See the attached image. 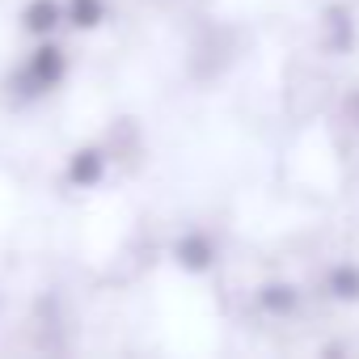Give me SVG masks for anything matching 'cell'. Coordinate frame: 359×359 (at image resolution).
Returning a JSON list of instances; mask_svg holds the SVG:
<instances>
[{
  "label": "cell",
  "mask_w": 359,
  "mask_h": 359,
  "mask_svg": "<svg viewBox=\"0 0 359 359\" xmlns=\"http://www.w3.org/2000/svg\"><path fill=\"white\" fill-rule=\"evenodd\" d=\"M72 72V60H68V47L60 39H34L26 64L18 72H9V93L22 97V102H34V97H47L55 93Z\"/></svg>",
  "instance_id": "cell-1"
},
{
  "label": "cell",
  "mask_w": 359,
  "mask_h": 359,
  "mask_svg": "<svg viewBox=\"0 0 359 359\" xmlns=\"http://www.w3.org/2000/svg\"><path fill=\"white\" fill-rule=\"evenodd\" d=\"M106 169H110V156L102 144H76L64 161V182L72 191H93L106 182Z\"/></svg>",
  "instance_id": "cell-2"
},
{
  "label": "cell",
  "mask_w": 359,
  "mask_h": 359,
  "mask_svg": "<svg viewBox=\"0 0 359 359\" xmlns=\"http://www.w3.org/2000/svg\"><path fill=\"white\" fill-rule=\"evenodd\" d=\"M18 26L26 39H55L64 30V0H26L18 9Z\"/></svg>",
  "instance_id": "cell-3"
},
{
  "label": "cell",
  "mask_w": 359,
  "mask_h": 359,
  "mask_svg": "<svg viewBox=\"0 0 359 359\" xmlns=\"http://www.w3.org/2000/svg\"><path fill=\"white\" fill-rule=\"evenodd\" d=\"M173 262L182 266L187 275H203V271L216 266V241L208 233L191 229V233H182V237L173 241Z\"/></svg>",
  "instance_id": "cell-4"
},
{
  "label": "cell",
  "mask_w": 359,
  "mask_h": 359,
  "mask_svg": "<svg viewBox=\"0 0 359 359\" xmlns=\"http://www.w3.org/2000/svg\"><path fill=\"white\" fill-rule=\"evenodd\" d=\"M106 18H110V5H106V0H64V26L76 30V34L102 30Z\"/></svg>",
  "instance_id": "cell-5"
},
{
  "label": "cell",
  "mask_w": 359,
  "mask_h": 359,
  "mask_svg": "<svg viewBox=\"0 0 359 359\" xmlns=\"http://www.w3.org/2000/svg\"><path fill=\"white\" fill-rule=\"evenodd\" d=\"M296 287L292 283H266L262 292H258V304H262V313H271V317H287L292 309H296Z\"/></svg>",
  "instance_id": "cell-6"
},
{
  "label": "cell",
  "mask_w": 359,
  "mask_h": 359,
  "mask_svg": "<svg viewBox=\"0 0 359 359\" xmlns=\"http://www.w3.org/2000/svg\"><path fill=\"white\" fill-rule=\"evenodd\" d=\"M325 287H330V296H338V300H359V266H351V262L334 266L330 279H325Z\"/></svg>",
  "instance_id": "cell-7"
},
{
  "label": "cell",
  "mask_w": 359,
  "mask_h": 359,
  "mask_svg": "<svg viewBox=\"0 0 359 359\" xmlns=\"http://www.w3.org/2000/svg\"><path fill=\"white\" fill-rule=\"evenodd\" d=\"M330 39L338 43V51L351 47V18H346V9H330Z\"/></svg>",
  "instance_id": "cell-8"
},
{
  "label": "cell",
  "mask_w": 359,
  "mask_h": 359,
  "mask_svg": "<svg viewBox=\"0 0 359 359\" xmlns=\"http://www.w3.org/2000/svg\"><path fill=\"white\" fill-rule=\"evenodd\" d=\"M355 114H359V97H355Z\"/></svg>",
  "instance_id": "cell-9"
}]
</instances>
